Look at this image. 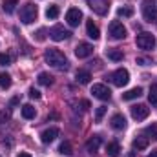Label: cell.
Here are the masks:
<instances>
[{"instance_id": "cell-1", "label": "cell", "mask_w": 157, "mask_h": 157, "mask_svg": "<svg viewBox=\"0 0 157 157\" xmlns=\"http://www.w3.org/2000/svg\"><path fill=\"white\" fill-rule=\"evenodd\" d=\"M44 60H46L49 66L57 68V70H68V59H66V55H64L60 49H57V48H49V49H46V53H44Z\"/></svg>"}, {"instance_id": "cell-2", "label": "cell", "mask_w": 157, "mask_h": 157, "mask_svg": "<svg viewBox=\"0 0 157 157\" xmlns=\"http://www.w3.org/2000/svg\"><path fill=\"white\" fill-rule=\"evenodd\" d=\"M141 11H143V18L146 22H157V6L154 0H143Z\"/></svg>"}, {"instance_id": "cell-3", "label": "cell", "mask_w": 157, "mask_h": 157, "mask_svg": "<svg viewBox=\"0 0 157 157\" xmlns=\"http://www.w3.org/2000/svg\"><path fill=\"white\" fill-rule=\"evenodd\" d=\"M37 15H39V9H37V6L31 4V2H28V4L22 6V9H20V20H22L24 24L35 22V20H37Z\"/></svg>"}, {"instance_id": "cell-4", "label": "cell", "mask_w": 157, "mask_h": 157, "mask_svg": "<svg viewBox=\"0 0 157 157\" xmlns=\"http://www.w3.org/2000/svg\"><path fill=\"white\" fill-rule=\"evenodd\" d=\"M110 80H112L117 88H122V86L128 84V80H130V73H128V70L119 68V70H115L113 73H110Z\"/></svg>"}, {"instance_id": "cell-5", "label": "cell", "mask_w": 157, "mask_h": 157, "mask_svg": "<svg viewBox=\"0 0 157 157\" xmlns=\"http://www.w3.org/2000/svg\"><path fill=\"white\" fill-rule=\"evenodd\" d=\"M71 37V31H68L64 26H60V24H57V26H53L51 29H49V39L55 40V42H62V40H68Z\"/></svg>"}, {"instance_id": "cell-6", "label": "cell", "mask_w": 157, "mask_h": 157, "mask_svg": "<svg viewBox=\"0 0 157 157\" xmlns=\"http://www.w3.org/2000/svg\"><path fill=\"white\" fill-rule=\"evenodd\" d=\"M135 42H137V48H141L144 51H150L155 46V37L152 33H141V35H137Z\"/></svg>"}, {"instance_id": "cell-7", "label": "cell", "mask_w": 157, "mask_h": 157, "mask_svg": "<svg viewBox=\"0 0 157 157\" xmlns=\"http://www.w3.org/2000/svg\"><path fill=\"white\" fill-rule=\"evenodd\" d=\"M86 2H88L90 9L93 13L101 15V17H104L108 13V9H110V0H86Z\"/></svg>"}, {"instance_id": "cell-8", "label": "cell", "mask_w": 157, "mask_h": 157, "mask_svg": "<svg viewBox=\"0 0 157 157\" xmlns=\"http://www.w3.org/2000/svg\"><path fill=\"white\" fill-rule=\"evenodd\" d=\"M108 33H110V37L113 40H122L126 37V28H124L119 20H113V22L110 24V28H108Z\"/></svg>"}, {"instance_id": "cell-9", "label": "cell", "mask_w": 157, "mask_h": 157, "mask_svg": "<svg viewBox=\"0 0 157 157\" xmlns=\"http://www.w3.org/2000/svg\"><path fill=\"white\" fill-rule=\"evenodd\" d=\"M91 93H93V97L99 99V101H110V97H112L110 88H106L104 84H93V86H91Z\"/></svg>"}, {"instance_id": "cell-10", "label": "cell", "mask_w": 157, "mask_h": 157, "mask_svg": "<svg viewBox=\"0 0 157 157\" xmlns=\"http://www.w3.org/2000/svg\"><path fill=\"white\" fill-rule=\"evenodd\" d=\"M130 113H132V117L135 121H144L150 115V108L146 104H135V106L130 108Z\"/></svg>"}, {"instance_id": "cell-11", "label": "cell", "mask_w": 157, "mask_h": 157, "mask_svg": "<svg viewBox=\"0 0 157 157\" xmlns=\"http://www.w3.org/2000/svg\"><path fill=\"white\" fill-rule=\"evenodd\" d=\"M66 22H68L71 28H77L78 24L82 22V11H80L78 7L68 9V13H66Z\"/></svg>"}, {"instance_id": "cell-12", "label": "cell", "mask_w": 157, "mask_h": 157, "mask_svg": "<svg viewBox=\"0 0 157 157\" xmlns=\"http://www.w3.org/2000/svg\"><path fill=\"white\" fill-rule=\"evenodd\" d=\"M91 53H93V46H91L90 42H78L77 48H75L77 59H86V57H90Z\"/></svg>"}, {"instance_id": "cell-13", "label": "cell", "mask_w": 157, "mask_h": 157, "mask_svg": "<svg viewBox=\"0 0 157 157\" xmlns=\"http://www.w3.org/2000/svg\"><path fill=\"white\" fill-rule=\"evenodd\" d=\"M57 137H59V130H57V128H48V130H44V132L40 133V141H42L44 144L53 143Z\"/></svg>"}, {"instance_id": "cell-14", "label": "cell", "mask_w": 157, "mask_h": 157, "mask_svg": "<svg viewBox=\"0 0 157 157\" xmlns=\"http://www.w3.org/2000/svg\"><path fill=\"white\" fill-rule=\"evenodd\" d=\"M101 143H102L101 135H91V137L88 139V143H86V150H88V154H95V152H99Z\"/></svg>"}, {"instance_id": "cell-15", "label": "cell", "mask_w": 157, "mask_h": 157, "mask_svg": "<svg viewBox=\"0 0 157 157\" xmlns=\"http://www.w3.org/2000/svg\"><path fill=\"white\" fill-rule=\"evenodd\" d=\"M86 31H88V37L93 40H99V37H101V29L97 28V24H93V20L86 22Z\"/></svg>"}, {"instance_id": "cell-16", "label": "cell", "mask_w": 157, "mask_h": 157, "mask_svg": "<svg viewBox=\"0 0 157 157\" xmlns=\"http://www.w3.org/2000/svg\"><path fill=\"white\" fill-rule=\"evenodd\" d=\"M110 124H112L113 130H124L126 128V119H124V115H121V113H115L112 117V121H110Z\"/></svg>"}, {"instance_id": "cell-17", "label": "cell", "mask_w": 157, "mask_h": 157, "mask_svg": "<svg viewBox=\"0 0 157 157\" xmlns=\"http://www.w3.org/2000/svg\"><path fill=\"white\" fill-rule=\"evenodd\" d=\"M106 55H108V59H110V60H113V62H121V60H122V57H124L122 49H117V48H108Z\"/></svg>"}, {"instance_id": "cell-18", "label": "cell", "mask_w": 157, "mask_h": 157, "mask_svg": "<svg viewBox=\"0 0 157 157\" xmlns=\"http://www.w3.org/2000/svg\"><path fill=\"white\" fill-rule=\"evenodd\" d=\"M132 146H133V150H137V152L148 148V137H135L133 143H132Z\"/></svg>"}, {"instance_id": "cell-19", "label": "cell", "mask_w": 157, "mask_h": 157, "mask_svg": "<svg viewBox=\"0 0 157 157\" xmlns=\"http://www.w3.org/2000/svg\"><path fill=\"white\" fill-rule=\"evenodd\" d=\"M78 84H90V80H91V73L90 71H86V70H78L77 75H75Z\"/></svg>"}, {"instance_id": "cell-20", "label": "cell", "mask_w": 157, "mask_h": 157, "mask_svg": "<svg viewBox=\"0 0 157 157\" xmlns=\"http://www.w3.org/2000/svg\"><path fill=\"white\" fill-rule=\"evenodd\" d=\"M141 95H143V88H133V90L122 93V99L124 101H132V99H139Z\"/></svg>"}, {"instance_id": "cell-21", "label": "cell", "mask_w": 157, "mask_h": 157, "mask_svg": "<svg viewBox=\"0 0 157 157\" xmlns=\"http://www.w3.org/2000/svg\"><path fill=\"white\" fill-rule=\"evenodd\" d=\"M35 115H37V110L31 104H24L22 106V117L24 119H35Z\"/></svg>"}, {"instance_id": "cell-22", "label": "cell", "mask_w": 157, "mask_h": 157, "mask_svg": "<svg viewBox=\"0 0 157 157\" xmlns=\"http://www.w3.org/2000/svg\"><path fill=\"white\" fill-rule=\"evenodd\" d=\"M39 84L40 86H51L53 84V77L49 75V73H46V71H42V73H39Z\"/></svg>"}, {"instance_id": "cell-23", "label": "cell", "mask_w": 157, "mask_h": 157, "mask_svg": "<svg viewBox=\"0 0 157 157\" xmlns=\"http://www.w3.org/2000/svg\"><path fill=\"white\" fill-rule=\"evenodd\" d=\"M59 6H55V4H51V6H48V9H46V17L48 18H51V20H55L57 17H59Z\"/></svg>"}, {"instance_id": "cell-24", "label": "cell", "mask_w": 157, "mask_h": 157, "mask_svg": "<svg viewBox=\"0 0 157 157\" xmlns=\"http://www.w3.org/2000/svg\"><path fill=\"white\" fill-rule=\"evenodd\" d=\"M119 152H121V146H119L117 143H110V144L106 146V154L110 157H117Z\"/></svg>"}, {"instance_id": "cell-25", "label": "cell", "mask_w": 157, "mask_h": 157, "mask_svg": "<svg viewBox=\"0 0 157 157\" xmlns=\"http://www.w3.org/2000/svg\"><path fill=\"white\" fill-rule=\"evenodd\" d=\"M17 4H18V0H4V2H2V9H4L6 13H13Z\"/></svg>"}, {"instance_id": "cell-26", "label": "cell", "mask_w": 157, "mask_h": 157, "mask_svg": "<svg viewBox=\"0 0 157 157\" xmlns=\"http://www.w3.org/2000/svg\"><path fill=\"white\" fill-rule=\"evenodd\" d=\"M59 154H62V155H71V154H73V148H71V144H70L68 141H64V143L59 146Z\"/></svg>"}, {"instance_id": "cell-27", "label": "cell", "mask_w": 157, "mask_h": 157, "mask_svg": "<svg viewBox=\"0 0 157 157\" xmlns=\"http://www.w3.org/2000/svg\"><path fill=\"white\" fill-rule=\"evenodd\" d=\"M11 86V75L9 73H0V88L7 90Z\"/></svg>"}, {"instance_id": "cell-28", "label": "cell", "mask_w": 157, "mask_h": 157, "mask_svg": "<svg viewBox=\"0 0 157 157\" xmlns=\"http://www.w3.org/2000/svg\"><path fill=\"white\" fill-rule=\"evenodd\" d=\"M148 101H150V104H157V84H152V86H150Z\"/></svg>"}, {"instance_id": "cell-29", "label": "cell", "mask_w": 157, "mask_h": 157, "mask_svg": "<svg viewBox=\"0 0 157 157\" xmlns=\"http://www.w3.org/2000/svg\"><path fill=\"white\" fill-rule=\"evenodd\" d=\"M117 15L119 17H132L133 15V7H119Z\"/></svg>"}, {"instance_id": "cell-30", "label": "cell", "mask_w": 157, "mask_h": 157, "mask_svg": "<svg viewBox=\"0 0 157 157\" xmlns=\"http://www.w3.org/2000/svg\"><path fill=\"white\" fill-rule=\"evenodd\" d=\"M106 106H99L97 108V112H95V122H101L102 121V117H104V113H106Z\"/></svg>"}, {"instance_id": "cell-31", "label": "cell", "mask_w": 157, "mask_h": 157, "mask_svg": "<svg viewBox=\"0 0 157 157\" xmlns=\"http://www.w3.org/2000/svg\"><path fill=\"white\" fill-rule=\"evenodd\" d=\"M146 135H150L152 139L157 141V124H150V126L146 128Z\"/></svg>"}, {"instance_id": "cell-32", "label": "cell", "mask_w": 157, "mask_h": 157, "mask_svg": "<svg viewBox=\"0 0 157 157\" xmlns=\"http://www.w3.org/2000/svg\"><path fill=\"white\" fill-rule=\"evenodd\" d=\"M11 64V57L7 53H0V66H9Z\"/></svg>"}, {"instance_id": "cell-33", "label": "cell", "mask_w": 157, "mask_h": 157, "mask_svg": "<svg viewBox=\"0 0 157 157\" xmlns=\"http://www.w3.org/2000/svg\"><path fill=\"white\" fill-rule=\"evenodd\" d=\"M29 97L31 99H40V91L35 90V88H29Z\"/></svg>"}, {"instance_id": "cell-34", "label": "cell", "mask_w": 157, "mask_h": 157, "mask_svg": "<svg viewBox=\"0 0 157 157\" xmlns=\"http://www.w3.org/2000/svg\"><path fill=\"white\" fill-rule=\"evenodd\" d=\"M44 39H46V29H44V28H40L39 31H37V40H39V42H42Z\"/></svg>"}, {"instance_id": "cell-35", "label": "cell", "mask_w": 157, "mask_h": 157, "mask_svg": "<svg viewBox=\"0 0 157 157\" xmlns=\"http://www.w3.org/2000/svg\"><path fill=\"white\" fill-rule=\"evenodd\" d=\"M7 119H9V113H6V112H0V124H4Z\"/></svg>"}, {"instance_id": "cell-36", "label": "cell", "mask_w": 157, "mask_h": 157, "mask_svg": "<svg viewBox=\"0 0 157 157\" xmlns=\"http://www.w3.org/2000/svg\"><path fill=\"white\" fill-rule=\"evenodd\" d=\"M137 64H141V66H148L150 60H148V59H137Z\"/></svg>"}, {"instance_id": "cell-37", "label": "cell", "mask_w": 157, "mask_h": 157, "mask_svg": "<svg viewBox=\"0 0 157 157\" xmlns=\"http://www.w3.org/2000/svg\"><path fill=\"white\" fill-rule=\"evenodd\" d=\"M80 106H82V110H88L90 108V102L88 101H80Z\"/></svg>"}, {"instance_id": "cell-38", "label": "cell", "mask_w": 157, "mask_h": 157, "mask_svg": "<svg viewBox=\"0 0 157 157\" xmlns=\"http://www.w3.org/2000/svg\"><path fill=\"white\" fill-rule=\"evenodd\" d=\"M18 157H31V155H29L28 152H20V154H18Z\"/></svg>"}, {"instance_id": "cell-39", "label": "cell", "mask_w": 157, "mask_h": 157, "mask_svg": "<svg viewBox=\"0 0 157 157\" xmlns=\"http://www.w3.org/2000/svg\"><path fill=\"white\" fill-rule=\"evenodd\" d=\"M148 157H157V150H152V152L148 154Z\"/></svg>"}]
</instances>
